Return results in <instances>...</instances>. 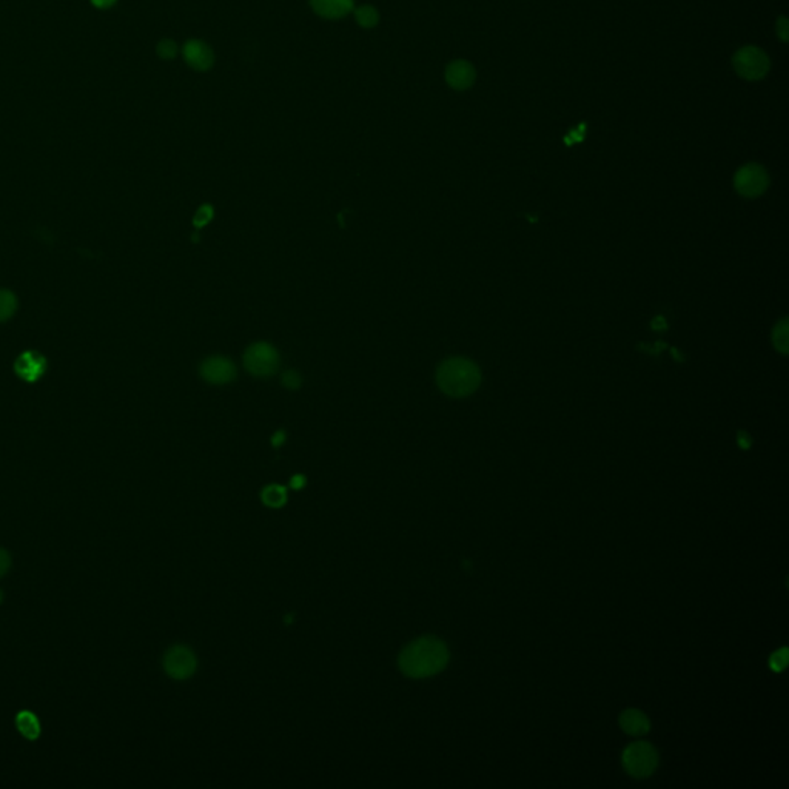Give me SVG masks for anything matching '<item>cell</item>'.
<instances>
[{"label":"cell","instance_id":"1","mask_svg":"<svg viewBox=\"0 0 789 789\" xmlns=\"http://www.w3.org/2000/svg\"><path fill=\"white\" fill-rule=\"evenodd\" d=\"M448 646L435 636H423L408 644L399 655V668L412 679L432 677L448 666Z\"/></svg>","mask_w":789,"mask_h":789},{"label":"cell","instance_id":"2","mask_svg":"<svg viewBox=\"0 0 789 789\" xmlns=\"http://www.w3.org/2000/svg\"><path fill=\"white\" fill-rule=\"evenodd\" d=\"M436 383L441 391L453 398H463L477 391L481 373L477 364L465 358H450L438 367Z\"/></svg>","mask_w":789,"mask_h":789},{"label":"cell","instance_id":"3","mask_svg":"<svg viewBox=\"0 0 789 789\" xmlns=\"http://www.w3.org/2000/svg\"><path fill=\"white\" fill-rule=\"evenodd\" d=\"M623 766L635 778L649 777L659 765V754L655 748L646 741H635L623 753Z\"/></svg>","mask_w":789,"mask_h":789},{"label":"cell","instance_id":"4","mask_svg":"<svg viewBox=\"0 0 789 789\" xmlns=\"http://www.w3.org/2000/svg\"><path fill=\"white\" fill-rule=\"evenodd\" d=\"M244 367L247 372L258 378H270L279 367V355L267 342H256L244 354Z\"/></svg>","mask_w":789,"mask_h":789},{"label":"cell","instance_id":"5","mask_svg":"<svg viewBox=\"0 0 789 789\" xmlns=\"http://www.w3.org/2000/svg\"><path fill=\"white\" fill-rule=\"evenodd\" d=\"M736 73L746 81H760L771 68L768 54L757 46H743L733 57Z\"/></svg>","mask_w":789,"mask_h":789},{"label":"cell","instance_id":"6","mask_svg":"<svg viewBox=\"0 0 789 789\" xmlns=\"http://www.w3.org/2000/svg\"><path fill=\"white\" fill-rule=\"evenodd\" d=\"M734 184L740 195L746 197H757L768 188L769 177L763 167L757 164H748L737 171Z\"/></svg>","mask_w":789,"mask_h":789},{"label":"cell","instance_id":"7","mask_svg":"<svg viewBox=\"0 0 789 789\" xmlns=\"http://www.w3.org/2000/svg\"><path fill=\"white\" fill-rule=\"evenodd\" d=\"M164 669L171 679L185 680L196 671L195 654L185 646H173L164 657Z\"/></svg>","mask_w":789,"mask_h":789},{"label":"cell","instance_id":"8","mask_svg":"<svg viewBox=\"0 0 789 789\" xmlns=\"http://www.w3.org/2000/svg\"><path fill=\"white\" fill-rule=\"evenodd\" d=\"M184 61L195 71H208L215 65V53L212 46L199 39H190L182 46Z\"/></svg>","mask_w":789,"mask_h":789},{"label":"cell","instance_id":"9","mask_svg":"<svg viewBox=\"0 0 789 789\" xmlns=\"http://www.w3.org/2000/svg\"><path fill=\"white\" fill-rule=\"evenodd\" d=\"M201 375L212 384H227L236 378V367L230 359L222 356H212L201 366Z\"/></svg>","mask_w":789,"mask_h":789},{"label":"cell","instance_id":"10","mask_svg":"<svg viewBox=\"0 0 789 789\" xmlns=\"http://www.w3.org/2000/svg\"><path fill=\"white\" fill-rule=\"evenodd\" d=\"M444 78L450 88L456 91H464L473 85L475 79H477V71H475L470 62L458 59L445 66Z\"/></svg>","mask_w":789,"mask_h":789},{"label":"cell","instance_id":"11","mask_svg":"<svg viewBox=\"0 0 789 789\" xmlns=\"http://www.w3.org/2000/svg\"><path fill=\"white\" fill-rule=\"evenodd\" d=\"M354 0H310V6L315 14L329 21L346 17L354 11Z\"/></svg>","mask_w":789,"mask_h":789},{"label":"cell","instance_id":"12","mask_svg":"<svg viewBox=\"0 0 789 789\" xmlns=\"http://www.w3.org/2000/svg\"><path fill=\"white\" fill-rule=\"evenodd\" d=\"M620 726L626 734L644 736L649 731V720L639 709H626L620 716Z\"/></svg>","mask_w":789,"mask_h":789},{"label":"cell","instance_id":"13","mask_svg":"<svg viewBox=\"0 0 789 789\" xmlns=\"http://www.w3.org/2000/svg\"><path fill=\"white\" fill-rule=\"evenodd\" d=\"M45 370V359L36 354H25L17 359L16 372L26 381H34Z\"/></svg>","mask_w":789,"mask_h":789},{"label":"cell","instance_id":"14","mask_svg":"<svg viewBox=\"0 0 789 789\" xmlns=\"http://www.w3.org/2000/svg\"><path fill=\"white\" fill-rule=\"evenodd\" d=\"M16 726L26 740H37L41 737V721L31 711H21L16 716Z\"/></svg>","mask_w":789,"mask_h":789},{"label":"cell","instance_id":"15","mask_svg":"<svg viewBox=\"0 0 789 789\" xmlns=\"http://www.w3.org/2000/svg\"><path fill=\"white\" fill-rule=\"evenodd\" d=\"M354 13H355L356 24L361 28H366V30L375 28L379 24V13L373 5H361L356 9H354Z\"/></svg>","mask_w":789,"mask_h":789},{"label":"cell","instance_id":"16","mask_svg":"<svg viewBox=\"0 0 789 789\" xmlns=\"http://www.w3.org/2000/svg\"><path fill=\"white\" fill-rule=\"evenodd\" d=\"M17 310V298L13 292L0 289V322H5L14 316Z\"/></svg>","mask_w":789,"mask_h":789},{"label":"cell","instance_id":"17","mask_svg":"<svg viewBox=\"0 0 789 789\" xmlns=\"http://www.w3.org/2000/svg\"><path fill=\"white\" fill-rule=\"evenodd\" d=\"M262 501L269 507H281L284 506V502L287 501V493H285V489L282 486L272 484V486L264 489Z\"/></svg>","mask_w":789,"mask_h":789},{"label":"cell","instance_id":"18","mask_svg":"<svg viewBox=\"0 0 789 789\" xmlns=\"http://www.w3.org/2000/svg\"><path fill=\"white\" fill-rule=\"evenodd\" d=\"M177 51H179V48H177L176 42H175V41H171V39H163V41H160V42L158 43V46H156V53H158V56L160 57V59H164V61L175 59V57L177 56Z\"/></svg>","mask_w":789,"mask_h":789},{"label":"cell","instance_id":"19","mask_svg":"<svg viewBox=\"0 0 789 789\" xmlns=\"http://www.w3.org/2000/svg\"><path fill=\"white\" fill-rule=\"evenodd\" d=\"M774 344H775V349L780 350L782 354H786V351H788V322H786V319H783L780 324L775 326Z\"/></svg>","mask_w":789,"mask_h":789},{"label":"cell","instance_id":"20","mask_svg":"<svg viewBox=\"0 0 789 789\" xmlns=\"http://www.w3.org/2000/svg\"><path fill=\"white\" fill-rule=\"evenodd\" d=\"M213 215H215V210L212 205H202L201 208H199L195 220H193V224L196 228H202L205 227L208 222H210L213 220Z\"/></svg>","mask_w":789,"mask_h":789},{"label":"cell","instance_id":"21","mask_svg":"<svg viewBox=\"0 0 789 789\" xmlns=\"http://www.w3.org/2000/svg\"><path fill=\"white\" fill-rule=\"evenodd\" d=\"M786 663H788V649L786 648L777 651L775 654H773V657L769 659V664H771V668L777 672L783 671L786 668Z\"/></svg>","mask_w":789,"mask_h":789},{"label":"cell","instance_id":"22","mask_svg":"<svg viewBox=\"0 0 789 789\" xmlns=\"http://www.w3.org/2000/svg\"><path fill=\"white\" fill-rule=\"evenodd\" d=\"M302 383V379L299 376L298 372H294V370H290V372H285L284 376H282V384L284 387L290 388V391H296V388H299Z\"/></svg>","mask_w":789,"mask_h":789},{"label":"cell","instance_id":"23","mask_svg":"<svg viewBox=\"0 0 789 789\" xmlns=\"http://www.w3.org/2000/svg\"><path fill=\"white\" fill-rule=\"evenodd\" d=\"M775 31H777V36L780 37V41H783V42L789 41V37H788L789 36V22H788V19L785 16L777 19Z\"/></svg>","mask_w":789,"mask_h":789},{"label":"cell","instance_id":"24","mask_svg":"<svg viewBox=\"0 0 789 789\" xmlns=\"http://www.w3.org/2000/svg\"><path fill=\"white\" fill-rule=\"evenodd\" d=\"M9 567H11V555L0 547V578L8 574Z\"/></svg>","mask_w":789,"mask_h":789},{"label":"cell","instance_id":"25","mask_svg":"<svg viewBox=\"0 0 789 789\" xmlns=\"http://www.w3.org/2000/svg\"><path fill=\"white\" fill-rule=\"evenodd\" d=\"M91 4L99 9H108L118 4V0H91Z\"/></svg>","mask_w":789,"mask_h":789},{"label":"cell","instance_id":"26","mask_svg":"<svg viewBox=\"0 0 789 789\" xmlns=\"http://www.w3.org/2000/svg\"><path fill=\"white\" fill-rule=\"evenodd\" d=\"M290 484H292L293 489H301V488H304V484H306V477H302V475H296V477L292 478Z\"/></svg>","mask_w":789,"mask_h":789},{"label":"cell","instance_id":"27","mask_svg":"<svg viewBox=\"0 0 789 789\" xmlns=\"http://www.w3.org/2000/svg\"><path fill=\"white\" fill-rule=\"evenodd\" d=\"M284 441H285V433H284L282 430H279V432H277V433L273 435L272 444L274 445V448H279V445H281Z\"/></svg>","mask_w":789,"mask_h":789},{"label":"cell","instance_id":"28","mask_svg":"<svg viewBox=\"0 0 789 789\" xmlns=\"http://www.w3.org/2000/svg\"><path fill=\"white\" fill-rule=\"evenodd\" d=\"M2 602H4V592H2V589H0V604H2Z\"/></svg>","mask_w":789,"mask_h":789}]
</instances>
